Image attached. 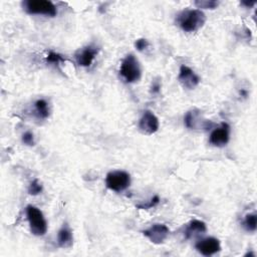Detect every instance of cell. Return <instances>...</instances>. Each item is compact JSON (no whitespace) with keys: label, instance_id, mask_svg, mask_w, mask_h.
<instances>
[{"label":"cell","instance_id":"8","mask_svg":"<svg viewBox=\"0 0 257 257\" xmlns=\"http://www.w3.org/2000/svg\"><path fill=\"white\" fill-rule=\"evenodd\" d=\"M230 139V125L227 122H222L220 126L216 127L210 135L209 142L215 147H224L228 144Z\"/></svg>","mask_w":257,"mask_h":257},{"label":"cell","instance_id":"9","mask_svg":"<svg viewBox=\"0 0 257 257\" xmlns=\"http://www.w3.org/2000/svg\"><path fill=\"white\" fill-rule=\"evenodd\" d=\"M180 83L188 89H194L200 82V77L187 65H181L178 75Z\"/></svg>","mask_w":257,"mask_h":257},{"label":"cell","instance_id":"21","mask_svg":"<svg viewBox=\"0 0 257 257\" xmlns=\"http://www.w3.org/2000/svg\"><path fill=\"white\" fill-rule=\"evenodd\" d=\"M22 143L27 146H34V136L30 132H26L22 135Z\"/></svg>","mask_w":257,"mask_h":257},{"label":"cell","instance_id":"5","mask_svg":"<svg viewBox=\"0 0 257 257\" xmlns=\"http://www.w3.org/2000/svg\"><path fill=\"white\" fill-rule=\"evenodd\" d=\"M105 185L114 192L124 191L131 185V176L124 171H111L105 177Z\"/></svg>","mask_w":257,"mask_h":257},{"label":"cell","instance_id":"3","mask_svg":"<svg viewBox=\"0 0 257 257\" xmlns=\"http://www.w3.org/2000/svg\"><path fill=\"white\" fill-rule=\"evenodd\" d=\"M26 216L29 222L31 233L35 236L45 235L47 231V222L42 212L32 205H28L26 207Z\"/></svg>","mask_w":257,"mask_h":257},{"label":"cell","instance_id":"24","mask_svg":"<svg viewBox=\"0 0 257 257\" xmlns=\"http://www.w3.org/2000/svg\"><path fill=\"white\" fill-rule=\"evenodd\" d=\"M241 4H242V5H245L246 7H252L253 5H255V2H254V1H252V2H248V1H242V2H241Z\"/></svg>","mask_w":257,"mask_h":257},{"label":"cell","instance_id":"15","mask_svg":"<svg viewBox=\"0 0 257 257\" xmlns=\"http://www.w3.org/2000/svg\"><path fill=\"white\" fill-rule=\"evenodd\" d=\"M35 113L39 118H46L49 115L48 104L44 99H37L34 103Z\"/></svg>","mask_w":257,"mask_h":257},{"label":"cell","instance_id":"17","mask_svg":"<svg viewBox=\"0 0 257 257\" xmlns=\"http://www.w3.org/2000/svg\"><path fill=\"white\" fill-rule=\"evenodd\" d=\"M46 61L48 63H52V64H59L61 62H64L65 58L61 54H59L57 52L49 51L48 54L46 55Z\"/></svg>","mask_w":257,"mask_h":257},{"label":"cell","instance_id":"16","mask_svg":"<svg viewBox=\"0 0 257 257\" xmlns=\"http://www.w3.org/2000/svg\"><path fill=\"white\" fill-rule=\"evenodd\" d=\"M243 227L248 232H254L257 227V216L255 213L247 214L243 221Z\"/></svg>","mask_w":257,"mask_h":257},{"label":"cell","instance_id":"4","mask_svg":"<svg viewBox=\"0 0 257 257\" xmlns=\"http://www.w3.org/2000/svg\"><path fill=\"white\" fill-rule=\"evenodd\" d=\"M26 13L54 17L57 14L55 5L48 0H26L22 2Z\"/></svg>","mask_w":257,"mask_h":257},{"label":"cell","instance_id":"19","mask_svg":"<svg viewBox=\"0 0 257 257\" xmlns=\"http://www.w3.org/2000/svg\"><path fill=\"white\" fill-rule=\"evenodd\" d=\"M41 192H42V185L38 182L37 179L33 180L28 187V193L32 196H36V195L40 194Z\"/></svg>","mask_w":257,"mask_h":257},{"label":"cell","instance_id":"6","mask_svg":"<svg viewBox=\"0 0 257 257\" xmlns=\"http://www.w3.org/2000/svg\"><path fill=\"white\" fill-rule=\"evenodd\" d=\"M143 234L154 244H162L169 236L170 230L165 224H154L147 230L143 231Z\"/></svg>","mask_w":257,"mask_h":257},{"label":"cell","instance_id":"2","mask_svg":"<svg viewBox=\"0 0 257 257\" xmlns=\"http://www.w3.org/2000/svg\"><path fill=\"white\" fill-rule=\"evenodd\" d=\"M119 74L125 82H136L141 78L142 70L139 60L134 54H127L121 61L119 67Z\"/></svg>","mask_w":257,"mask_h":257},{"label":"cell","instance_id":"7","mask_svg":"<svg viewBox=\"0 0 257 257\" xmlns=\"http://www.w3.org/2000/svg\"><path fill=\"white\" fill-rule=\"evenodd\" d=\"M159 126L158 117L151 110H145L139 120L140 131L146 135H153L159 130Z\"/></svg>","mask_w":257,"mask_h":257},{"label":"cell","instance_id":"14","mask_svg":"<svg viewBox=\"0 0 257 257\" xmlns=\"http://www.w3.org/2000/svg\"><path fill=\"white\" fill-rule=\"evenodd\" d=\"M207 231L206 224L201 220H192L185 231L187 238H192L194 236H197L199 234H203Z\"/></svg>","mask_w":257,"mask_h":257},{"label":"cell","instance_id":"10","mask_svg":"<svg viewBox=\"0 0 257 257\" xmlns=\"http://www.w3.org/2000/svg\"><path fill=\"white\" fill-rule=\"evenodd\" d=\"M195 248L204 256H211L221 250L220 241L214 237H207L199 240L195 244Z\"/></svg>","mask_w":257,"mask_h":257},{"label":"cell","instance_id":"18","mask_svg":"<svg viewBox=\"0 0 257 257\" xmlns=\"http://www.w3.org/2000/svg\"><path fill=\"white\" fill-rule=\"evenodd\" d=\"M195 5L198 8L215 9L219 5V2L218 1H214V0H199V1H195Z\"/></svg>","mask_w":257,"mask_h":257},{"label":"cell","instance_id":"23","mask_svg":"<svg viewBox=\"0 0 257 257\" xmlns=\"http://www.w3.org/2000/svg\"><path fill=\"white\" fill-rule=\"evenodd\" d=\"M160 88H161V84L159 82H154L152 85V92L158 93L160 91Z\"/></svg>","mask_w":257,"mask_h":257},{"label":"cell","instance_id":"12","mask_svg":"<svg viewBox=\"0 0 257 257\" xmlns=\"http://www.w3.org/2000/svg\"><path fill=\"white\" fill-rule=\"evenodd\" d=\"M184 122L188 128H192V130L198 128L200 126L204 127V128H208L211 125H213L212 122L201 119V113H200V110H198V109L189 110L185 115Z\"/></svg>","mask_w":257,"mask_h":257},{"label":"cell","instance_id":"13","mask_svg":"<svg viewBox=\"0 0 257 257\" xmlns=\"http://www.w3.org/2000/svg\"><path fill=\"white\" fill-rule=\"evenodd\" d=\"M57 244L61 248H70L73 244L72 232L68 225H63L57 234Z\"/></svg>","mask_w":257,"mask_h":257},{"label":"cell","instance_id":"20","mask_svg":"<svg viewBox=\"0 0 257 257\" xmlns=\"http://www.w3.org/2000/svg\"><path fill=\"white\" fill-rule=\"evenodd\" d=\"M159 202H160V198H159V196L156 195V196H154L148 203H144V204H139V205H137V208H138V209H143V210L151 209V208L157 206V205L159 204Z\"/></svg>","mask_w":257,"mask_h":257},{"label":"cell","instance_id":"11","mask_svg":"<svg viewBox=\"0 0 257 257\" xmlns=\"http://www.w3.org/2000/svg\"><path fill=\"white\" fill-rule=\"evenodd\" d=\"M98 51H99V48L96 46H93V45L85 46L79 52H77L75 54V59H76L77 64L79 66H83V67L89 66L92 63V61L94 60Z\"/></svg>","mask_w":257,"mask_h":257},{"label":"cell","instance_id":"22","mask_svg":"<svg viewBox=\"0 0 257 257\" xmlns=\"http://www.w3.org/2000/svg\"><path fill=\"white\" fill-rule=\"evenodd\" d=\"M135 46L139 51H143L145 50L148 46H149V41L145 38H139L136 40L135 42Z\"/></svg>","mask_w":257,"mask_h":257},{"label":"cell","instance_id":"1","mask_svg":"<svg viewBox=\"0 0 257 257\" xmlns=\"http://www.w3.org/2000/svg\"><path fill=\"white\" fill-rule=\"evenodd\" d=\"M206 21L204 12L199 9H187L177 15L176 22L182 30L186 32H194L200 29Z\"/></svg>","mask_w":257,"mask_h":257}]
</instances>
